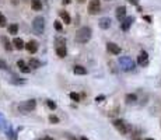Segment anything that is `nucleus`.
Instances as JSON below:
<instances>
[{"mask_svg":"<svg viewBox=\"0 0 161 140\" xmlns=\"http://www.w3.org/2000/svg\"><path fill=\"white\" fill-rule=\"evenodd\" d=\"M104 100H105V95H98V97H95V101H97V102H102Z\"/></svg>","mask_w":161,"mask_h":140,"instance_id":"obj_32","label":"nucleus"},{"mask_svg":"<svg viewBox=\"0 0 161 140\" xmlns=\"http://www.w3.org/2000/svg\"><path fill=\"white\" fill-rule=\"evenodd\" d=\"M25 49L29 52V53H37L38 51V42L37 41H29L25 44Z\"/></svg>","mask_w":161,"mask_h":140,"instance_id":"obj_11","label":"nucleus"},{"mask_svg":"<svg viewBox=\"0 0 161 140\" xmlns=\"http://www.w3.org/2000/svg\"><path fill=\"white\" fill-rule=\"evenodd\" d=\"M73 73L74 74H79V76H84V74H87V69L86 67H83V66H74L73 67Z\"/></svg>","mask_w":161,"mask_h":140,"instance_id":"obj_17","label":"nucleus"},{"mask_svg":"<svg viewBox=\"0 0 161 140\" xmlns=\"http://www.w3.org/2000/svg\"><path fill=\"white\" fill-rule=\"evenodd\" d=\"M32 30L37 35H42L45 31V18L42 15H37L32 21Z\"/></svg>","mask_w":161,"mask_h":140,"instance_id":"obj_3","label":"nucleus"},{"mask_svg":"<svg viewBox=\"0 0 161 140\" xmlns=\"http://www.w3.org/2000/svg\"><path fill=\"white\" fill-rule=\"evenodd\" d=\"M56 55H58L59 58H66V55H67L66 46H58V48H56Z\"/></svg>","mask_w":161,"mask_h":140,"instance_id":"obj_19","label":"nucleus"},{"mask_svg":"<svg viewBox=\"0 0 161 140\" xmlns=\"http://www.w3.org/2000/svg\"><path fill=\"white\" fill-rule=\"evenodd\" d=\"M41 140H53L52 137H49V136H46V137H44V139H41Z\"/></svg>","mask_w":161,"mask_h":140,"instance_id":"obj_35","label":"nucleus"},{"mask_svg":"<svg viewBox=\"0 0 161 140\" xmlns=\"http://www.w3.org/2000/svg\"><path fill=\"white\" fill-rule=\"evenodd\" d=\"M135 22V17H126V18L123 20V21L121 22V30L122 31H129V28L132 27V24Z\"/></svg>","mask_w":161,"mask_h":140,"instance_id":"obj_7","label":"nucleus"},{"mask_svg":"<svg viewBox=\"0 0 161 140\" xmlns=\"http://www.w3.org/2000/svg\"><path fill=\"white\" fill-rule=\"evenodd\" d=\"M58 46H66L65 38H56V48H58Z\"/></svg>","mask_w":161,"mask_h":140,"instance_id":"obj_25","label":"nucleus"},{"mask_svg":"<svg viewBox=\"0 0 161 140\" xmlns=\"http://www.w3.org/2000/svg\"><path fill=\"white\" fill-rule=\"evenodd\" d=\"M0 69H2V70H7L8 69L7 63L4 62V60H2V59H0Z\"/></svg>","mask_w":161,"mask_h":140,"instance_id":"obj_30","label":"nucleus"},{"mask_svg":"<svg viewBox=\"0 0 161 140\" xmlns=\"http://www.w3.org/2000/svg\"><path fill=\"white\" fill-rule=\"evenodd\" d=\"M69 95H70V98H72L73 101H76V102H77V101H80V95H79L77 92H70Z\"/></svg>","mask_w":161,"mask_h":140,"instance_id":"obj_26","label":"nucleus"},{"mask_svg":"<svg viewBox=\"0 0 161 140\" xmlns=\"http://www.w3.org/2000/svg\"><path fill=\"white\" fill-rule=\"evenodd\" d=\"M6 22H7L6 17L3 14H0V27H6Z\"/></svg>","mask_w":161,"mask_h":140,"instance_id":"obj_28","label":"nucleus"},{"mask_svg":"<svg viewBox=\"0 0 161 140\" xmlns=\"http://www.w3.org/2000/svg\"><path fill=\"white\" fill-rule=\"evenodd\" d=\"M125 100H126V104H135L137 101V95L136 94H128L125 97Z\"/></svg>","mask_w":161,"mask_h":140,"instance_id":"obj_22","label":"nucleus"},{"mask_svg":"<svg viewBox=\"0 0 161 140\" xmlns=\"http://www.w3.org/2000/svg\"><path fill=\"white\" fill-rule=\"evenodd\" d=\"M72 140H74V139H72Z\"/></svg>","mask_w":161,"mask_h":140,"instance_id":"obj_41","label":"nucleus"},{"mask_svg":"<svg viewBox=\"0 0 161 140\" xmlns=\"http://www.w3.org/2000/svg\"><path fill=\"white\" fill-rule=\"evenodd\" d=\"M111 18L109 17H101L99 18V21H98V25H99V28H102V30H108L111 27Z\"/></svg>","mask_w":161,"mask_h":140,"instance_id":"obj_10","label":"nucleus"},{"mask_svg":"<svg viewBox=\"0 0 161 140\" xmlns=\"http://www.w3.org/2000/svg\"><path fill=\"white\" fill-rule=\"evenodd\" d=\"M118 63H119V66H121V69L123 70V72H130V70H133L136 66L135 60H133L132 58H129V56H121L119 60H118Z\"/></svg>","mask_w":161,"mask_h":140,"instance_id":"obj_2","label":"nucleus"},{"mask_svg":"<svg viewBox=\"0 0 161 140\" xmlns=\"http://www.w3.org/2000/svg\"><path fill=\"white\" fill-rule=\"evenodd\" d=\"M10 83H13V84H24L25 81L22 80V78H18V77H15V76H13V77L10 78Z\"/></svg>","mask_w":161,"mask_h":140,"instance_id":"obj_24","label":"nucleus"},{"mask_svg":"<svg viewBox=\"0 0 161 140\" xmlns=\"http://www.w3.org/2000/svg\"><path fill=\"white\" fill-rule=\"evenodd\" d=\"M116 18L121 22L126 18V7H125V6H119V7L116 8Z\"/></svg>","mask_w":161,"mask_h":140,"instance_id":"obj_12","label":"nucleus"},{"mask_svg":"<svg viewBox=\"0 0 161 140\" xmlns=\"http://www.w3.org/2000/svg\"><path fill=\"white\" fill-rule=\"evenodd\" d=\"M49 122H51V123H59V118L55 116V115H51V116H49Z\"/></svg>","mask_w":161,"mask_h":140,"instance_id":"obj_29","label":"nucleus"},{"mask_svg":"<svg viewBox=\"0 0 161 140\" xmlns=\"http://www.w3.org/2000/svg\"><path fill=\"white\" fill-rule=\"evenodd\" d=\"M114 126L118 129V132H121L122 135H126L129 132V128H128V123L122 119H115L114 121Z\"/></svg>","mask_w":161,"mask_h":140,"instance_id":"obj_5","label":"nucleus"},{"mask_svg":"<svg viewBox=\"0 0 161 140\" xmlns=\"http://www.w3.org/2000/svg\"><path fill=\"white\" fill-rule=\"evenodd\" d=\"M55 28H56V31H62V24L59 21H55Z\"/></svg>","mask_w":161,"mask_h":140,"instance_id":"obj_31","label":"nucleus"},{"mask_svg":"<svg viewBox=\"0 0 161 140\" xmlns=\"http://www.w3.org/2000/svg\"><path fill=\"white\" fill-rule=\"evenodd\" d=\"M31 7L35 11L42 10V2H41V0H32V2H31Z\"/></svg>","mask_w":161,"mask_h":140,"instance_id":"obj_21","label":"nucleus"},{"mask_svg":"<svg viewBox=\"0 0 161 140\" xmlns=\"http://www.w3.org/2000/svg\"><path fill=\"white\" fill-rule=\"evenodd\" d=\"M137 63H139L140 66H146L147 63H149V55H147L146 51H142L137 56Z\"/></svg>","mask_w":161,"mask_h":140,"instance_id":"obj_9","label":"nucleus"},{"mask_svg":"<svg viewBox=\"0 0 161 140\" xmlns=\"http://www.w3.org/2000/svg\"><path fill=\"white\" fill-rule=\"evenodd\" d=\"M0 41H2V44H3V46H4V49L6 51H13V45H11V42L8 41V38L7 37H2L0 38Z\"/></svg>","mask_w":161,"mask_h":140,"instance_id":"obj_14","label":"nucleus"},{"mask_svg":"<svg viewBox=\"0 0 161 140\" xmlns=\"http://www.w3.org/2000/svg\"><path fill=\"white\" fill-rule=\"evenodd\" d=\"M59 15H60V18L65 21V24H70V22H72V18H70V15L67 11H60Z\"/></svg>","mask_w":161,"mask_h":140,"instance_id":"obj_20","label":"nucleus"},{"mask_svg":"<svg viewBox=\"0 0 161 140\" xmlns=\"http://www.w3.org/2000/svg\"><path fill=\"white\" fill-rule=\"evenodd\" d=\"M80 140H88V139H87V137H81Z\"/></svg>","mask_w":161,"mask_h":140,"instance_id":"obj_37","label":"nucleus"},{"mask_svg":"<svg viewBox=\"0 0 161 140\" xmlns=\"http://www.w3.org/2000/svg\"><path fill=\"white\" fill-rule=\"evenodd\" d=\"M46 104H48V108H49V109H56V102H53V101H51V100H48L46 101Z\"/></svg>","mask_w":161,"mask_h":140,"instance_id":"obj_27","label":"nucleus"},{"mask_svg":"<svg viewBox=\"0 0 161 140\" xmlns=\"http://www.w3.org/2000/svg\"><path fill=\"white\" fill-rule=\"evenodd\" d=\"M133 140H140V139H133Z\"/></svg>","mask_w":161,"mask_h":140,"instance_id":"obj_40","label":"nucleus"},{"mask_svg":"<svg viewBox=\"0 0 161 140\" xmlns=\"http://www.w3.org/2000/svg\"><path fill=\"white\" fill-rule=\"evenodd\" d=\"M17 66H18V69L21 70L22 73H25V74L31 72V67H29V66H27L24 60H18V62H17Z\"/></svg>","mask_w":161,"mask_h":140,"instance_id":"obj_13","label":"nucleus"},{"mask_svg":"<svg viewBox=\"0 0 161 140\" xmlns=\"http://www.w3.org/2000/svg\"><path fill=\"white\" fill-rule=\"evenodd\" d=\"M79 2H84V0H79Z\"/></svg>","mask_w":161,"mask_h":140,"instance_id":"obj_39","label":"nucleus"},{"mask_svg":"<svg viewBox=\"0 0 161 140\" xmlns=\"http://www.w3.org/2000/svg\"><path fill=\"white\" fill-rule=\"evenodd\" d=\"M28 66L31 67V69H39V67L42 66V63H41L38 59H35V58H31L28 62Z\"/></svg>","mask_w":161,"mask_h":140,"instance_id":"obj_16","label":"nucleus"},{"mask_svg":"<svg viewBox=\"0 0 161 140\" xmlns=\"http://www.w3.org/2000/svg\"><path fill=\"white\" fill-rule=\"evenodd\" d=\"M13 44H14V48L15 49L25 48V44H24V41H22L21 38H14V39H13Z\"/></svg>","mask_w":161,"mask_h":140,"instance_id":"obj_18","label":"nucleus"},{"mask_svg":"<svg viewBox=\"0 0 161 140\" xmlns=\"http://www.w3.org/2000/svg\"><path fill=\"white\" fill-rule=\"evenodd\" d=\"M63 3H65V4H69V3H70V0H63Z\"/></svg>","mask_w":161,"mask_h":140,"instance_id":"obj_36","label":"nucleus"},{"mask_svg":"<svg viewBox=\"0 0 161 140\" xmlns=\"http://www.w3.org/2000/svg\"><path fill=\"white\" fill-rule=\"evenodd\" d=\"M144 140H154V139H150V137H147V139H144Z\"/></svg>","mask_w":161,"mask_h":140,"instance_id":"obj_38","label":"nucleus"},{"mask_svg":"<svg viewBox=\"0 0 161 140\" xmlns=\"http://www.w3.org/2000/svg\"><path fill=\"white\" fill-rule=\"evenodd\" d=\"M128 2H129L130 4H133V6H136V7L139 6V0H128Z\"/></svg>","mask_w":161,"mask_h":140,"instance_id":"obj_33","label":"nucleus"},{"mask_svg":"<svg viewBox=\"0 0 161 140\" xmlns=\"http://www.w3.org/2000/svg\"><path fill=\"white\" fill-rule=\"evenodd\" d=\"M143 20H146L147 22H151V21H153V20H151V17H150V15H143Z\"/></svg>","mask_w":161,"mask_h":140,"instance_id":"obj_34","label":"nucleus"},{"mask_svg":"<svg viewBox=\"0 0 161 140\" xmlns=\"http://www.w3.org/2000/svg\"><path fill=\"white\" fill-rule=\"evenodd\" d=\"M106 49H108L112 55H119V53L122 52L121 46L116 45V44H114V42H108V44H106Z\"/></svg>","mask_w":161,"mask_h":140,"instance_id":"obj_8","label":"nucleus"},{"mask_svg":"<svg viewBox=\"0 0 161 140\" xmlns=\"http://www.w3.org/2000/svg\"><path fill=\"white\" fill-rule=\"evenodd\" d=\"M101 8V2L99 0H90L88 3V13L90 14H97Z\"/></svg>","mask_w":161,"mask_h":140,"instance_id":"obj_6","label":"nucleus"},{"mask_svg":"<svg viewBox=\"0 0 161 140\" xmlns=\"http://www.w3.org/2000/svg\"><path fill=\"white\" fill-rule=\"evenodd\" d=\"M8 125H10V123L7 122L6 116H4V115L0 112V130H6L8 128Z\"/></svg>","mask_w":161,"mask_h":140,"instance_id":"obj_15","label":"nucleus"},{"mask_svg":"<svg viewBox=\"0 0 161 140\" xmlns=\"http://www.w3.org/2000/svg\"><path fill=\"white\" fill-rule=\"evenodd\" d=\"M91 35H92V31L90 27H81L80 30L76 32V42L77 44H87L88 41L91 39Z\"/></svg>","mask_w":161,"mask_h":140,"instance_id":"obj_1","label":"nucleus"},{"mask_svg":"<svg viewBox=\"0 0 161 140\" xmlns=\"http://www.w3.org/2000/svg\"><path fill=\"white\" fill-rule=\"evenodd\" d=\"M17 32H18V25H17V24H10V25H8V34L15 35Z\"/></svg>","mask_w":161,"mask_h":140,"instance_id":"obj_23","label":"nucleus"},{"mask_svg":"<svg viewBox=\"0 0 161 140\" xmlns=\"http://www.w3.org/2000/svg\"><path fill=\"white\" fill-rule=\"evenodd\" d=\"M35 107H37L35 100H28V101H24V102L20 104L18 111L21 112V114H28V112H31V111L35 109Z\"/></svg>","mask_w":161,"mask_h":140,"instance_id":"obj_4","label":"nucleus"}]
</instances>
